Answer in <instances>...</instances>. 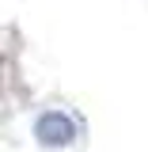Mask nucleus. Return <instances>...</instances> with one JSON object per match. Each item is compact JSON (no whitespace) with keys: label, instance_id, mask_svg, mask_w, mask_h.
Returning a JSON list of instances; mask_svg holds the SVG:
<instances>
[{"label":"nucleus","instance_id":"obj_1","mask_svg":"<svg viewBox=\"0 0 148 152\" xmlns=\"http://www.w3.org/2000/svg\"><path fill=\"white\" fill-rule=\"evenodd\" d=\"M34 137L42 141V145H50V148H65V145H72V141H76V126H72V118H69V114L50 110V114H42V118H38Z\"/></svg>","mask_w":148,"mask_h":152}]
</instances>
